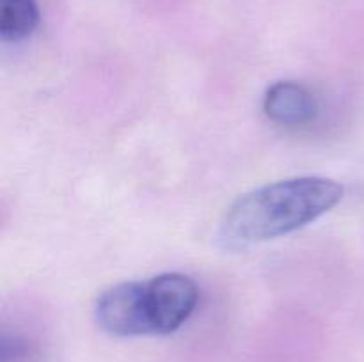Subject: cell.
<instances>
[{"mask_svg":"<svg viewBox=\"0 0 364 362\" xmlns=\"http://www.w3.org/2000/svg\"><path fill=\"white\" fill-rule=\"evenodd\" d=\"M144 302L151 334H171L194 312L198 286L183 273H162L144 283Z\"/></svg>","mask_w":364,"mask_h":362,"instance_id":"obj_2","label":"cell"},{"mask_svg":"<svg viewBox=\"0 0 364 362\" xmlns=\"http://www.w3.org/2000/svg\"><path fill=\"white\" fill-rule=\"evenodd\" d=\"M38 23L39 7L36 0H0V38L6 43L28 38Z\"/></svg>","mask_w":364,"mask_h":362,"instance_id":"obj_5","label":"cell"},{"mask_svg":"<svg viewBox=\"0 0 364 362\" xmlns=\"http://www.w3.org/2000/svg\"><path fill=\"white\" fill-rule=\"evenodd\" d=\"M263 110L277 124H304L316 116L315 96L302 84L291 80L276 82L270 85L263 99Z\"/></svg>","mask_w":364,"mask_h":362,"instance_id":"obj_4","label":"cell"},{"mask_svg":"<svg viewBox=\"0 0 364 362\" xmlns=\"http://www.w3.org/2000/svg\"><path fill=\"white\" fill-rule=\"evenodd\" d=\"M343 197L340 183L320 176L290 177L240 195L224 215L219 241L240 251L297 231L338 204Z\"/></svg>","mask_w":364,"mask_h":362,"instance_id":"obj_1","label":"cell"},{"mask_svg":"<svg viewBox=\"0 0 364 362\" xmlns=\"http://www.w3.org/2000/svg\"><path fill=\"white\" fill-rule=\"evenodd\" d=\"M100 327L114 336L151 334L144 302V283H121L100 295L96 302Z\"/></svg>","mask_w":364,"mask_h":362,"instance_id":"obj_3","label":"cell"}]
</instances>
